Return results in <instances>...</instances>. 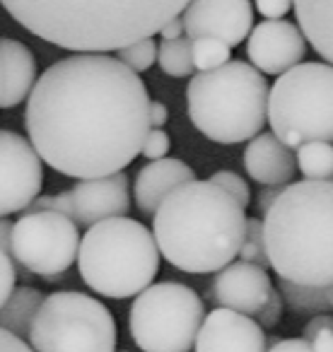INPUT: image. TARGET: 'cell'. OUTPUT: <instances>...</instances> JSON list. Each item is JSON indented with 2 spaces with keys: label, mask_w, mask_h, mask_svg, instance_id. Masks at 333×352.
I'll use <instances>...</instances> for the list:
<instances>
[{
  "label": "cell",
  "mask_w": 333,
  "mask_h": 352,
  "mask_svg": "<svg viewBox=\"0 0 333 352\" xmlns=\"http://www.w3.org/2000/svg\"><path fill=\"white\" fill-rule=\"evenodd\" d=\"M10 234H12L10 220L0 217V251H6V254H10Z\"/></svg>",
  "instance_id": "cell-39"
},
{
  "label": "cell",
  "mask_w": 333,
  "mask_h": 352,
  "mask_svg": "<svg viewBox=\"0 0 333 352\" xmlns=\"http://www.w3.org/2000/svg\"><path fill=\"white\" fill-rule=\"evenodd\" d=\"M206 318L196 289L184 283H155L136 297L128 316L131 338L142 352H189Z\"/></svg>",
  "instance_id": "cell-9"
},
{
  "label": "cell",
  "mask_w": 333,
  "mask_h": 352,
  "mask_svg": "<svg viewBox=\"0 0 333 352\" xmlns=\"http://www.w3.org/2000/svg\"><path fill=\"white\" fill-rule=\"evenodd\" d=\"M268 123L288 150L304 142L333 145V65L302 60L280 75L268 92Z\"/></svg>",
  "instance_id": "cell-7"
},
{
  "label": "cell",
  "mask_w": 333,
  "mask_h": 352,
  "mask_svg": "<svg viewBox=\"0 0 333 352\" xmlns=\"http://www.w3.org/2000/svg\"><path fill=\"white\" fill-rule=\"evenodd\" d=\"M128 70H133L136 75L145 73L147 68H152L157 60V44L152 39H142V41H136L131 44L128 49L118 51L116 56Z\"/></svg>",
  "instance_id": "cell-27"
},
{
  "label": "cell",
  "mask_w": 333,
  "mask_h": 352,
  "mask_svg": "<svg viewBox=\"0 0 333 352\" xmlns=\"http://www.w3.org/2000/svg\"><path fill=\"white\" fill-rule=\"evenodd\" d=\"M191 182H196V171L186 162L164 157V160L150 162L138 171L133 196L145 215H155L157 208L164 203V198H169L177 188Z\"/></svg>",
  "instance_id": "cell-17"
},
{
  "label": "cell",
  "mask_w": 333,
  "mask_h": 352,
  "mask_svg": "<svg viewBox=\"0 0 333 352\" xmlns=\"http://www.w3.org/2000/svg\"><path fill=\"white\" fill-rule=\"evenodd\" d=\"M44 164L27 138L0 128V217L30 210L41 196Z\"/></svg>",
  "instance_id": "cell-12"
},
{
  "label": "cell",
  "mask_w": 333,
  "mask_h": 352,
  "mask_svg": "<svg viewBox=\"0 0 333 352\" xmlns=\"http://www.w3.org/2000/svg\"><path fill=\"white\" fill-rule=\"evenodd\" d=\"M160 36H162V41L182 39V36H184V22H182V17H174L172 22H166V25L160 30Z\"/></svg>",
  "instance_id": "cell-38"
},
{
  "label": "cell",
  "mask_w": 333,
  "mask_h": 352,
  "mask_svg": "<svg viewBox=\"0 0 333 352\" xmlns=\"http://www.w3.org/2000/svg\"><path fill=\"white\" fill-rule=\"evenodd\" d=\"M294 162L304 182L333 184V145L328 142H304L294 150Z\"/></svg>",
  "instance_id": "cell-23"
},
{
  "label": "cell",
  "mask_w": 333,
  "mask_h": 352,
  "mask_svg": "<svg viewBox=\"0 0 333 352\" xmlns=\"http://www.w3.org/2000/svg\"><path fill=\"white\" fill-rule=\"evenodd\" d=\"M0 89H3V80H0Z\"/></svg>",
  "instance_id": "cell-40"
},
{
  "label": "cell",
  "mask_w": 333,
  "mask_h": 352,
  "mask_svg": "<svg viewBox=\"0 0 333 352\" xmlns=\"http://www.w3.org/2000/svg\"><path fill=\"white\" fill-rule=\"evenodd\" d=\"M268 82L251 63L230 60L196 73L186 89L189 118L198 133L220 145L254 140L268 121Z\"/></svg>",
  "instance_id": "cell-5"
},
{
  "label": "cell",
  "mask_w": 333,
  "mask_h": 352,
  "mask_svg": "<svg viewBox=\"0 0 333 352\" xmlns=\"http://www.w3.org/2000/svg\"><path fill=\"white\" fill-rule=\"evenodd\" d=\"M78 270L83 283L102 297H138L160 270V251L145 225L131 217H114L85 232Z\"/></svg>",
  "instance_id": "cell-6"
},
{
  "label": "cell",
  "mask_w": 333,
  "mask_h": 352,
  "mask_svg": "<svg viewBox=\"0 0 333 352\" xmlns=\"http://www.w3.org/2000/svg\"><path fill=\"white\" fill-rule=\"evenodd\" d=\"M264 244L283 283L333 287V184L285 186L264 215Z\"/></svg>",
  "instance_id": "cell-4"
},
{
  "label": "cell",
  "mask_w": 333,
  "mask_h": 352,
  "mask_svg": "<svg viewBox=\"0 0 333 352\" xmlns=\"http://www.w3.org/2000/svg\"><path fill=\"white\" fill-rule=\"evenodd\" d=\"M239 261L241 263H251L259 265V268H266L268 265V258H266V244H264V222L259 217H249L246 220V236L244 244L239 249Z\"/></svg>",
  "instance_id": "cell-26"
},
{
  "label": "cell",
  "mask_w": 333,
  "mask_h": 352,
  "mask_svg": "<svg viewBox=\"0 0 333 352\" xmlns=\"http://www.w3.org/2000/svg\"><path fill=\"white\" fill-rule=\"evenodd\" d=\"M211 184H215L217 188H222V191L227 193V196L232 198V201H237L241 208L246 210V206L251 203V188L249 184L241 179L239 174H235V171L230 169H220L215 171V174H211V179H208Z\"/></svg>",
  "instance_id": "cell-29"
},
{
  "label": "cell",
  "mask_w": 333,
  "mask_h": 352,
  "mask_svg": "<svg viewBox=\"0 0 333 352\" xmlns=\"http://www.w3.org/2000/svg\"><path fill=\"white\" fill-rule=\"evenodd\" d=\"M280 297L294 316H323L333 309V287H302L280 280Z\"/></svg>",
  "instance_id": "cell-22"
},
{
  "label": "cell",
  "mask_w": 333,
  "mask_h": 352,
  "mask_svg": "<svg viewBox=\"0 0 333 352\" xmlns=\"http://www.w3.org/2000/svg\"><path fill=\"white\" fill-rule=\"evenodd\" d=\"M44 299L46 297L36 287H15L12 297L0 309V331L10 333L17 340H27Z\"/></svg>",
  "instance_id": "cell-21"
},
{
  "label": "cell",
  "mask_w": 333,
  "mask_h": 352,
  "mask_svg": "<svg viewBox=\"0 0 333 352\" xmlns=\"http://www.w3.org/2000/svg\"><path fill=\"white\" fill-rule=\"evenodd\" d=\"M186 39H215L235 49L254 30V6L249 0H196L182 15Z\"/></svg>",
  "instance_id": "cell-13"
},
{
  "label": "cell",
  "mask_w": 333,
  "mask_h": 352,
  "mask_svg": "<svg viewBox=\"0 0 333 352\" xmlns=\"http://www.w3.org/2000/svg\"><path fill=\"white\" fill-rule=\"evenodd\" d=\"M246 174L261 186H290L297 174L294 152L288 150L273 133H261L244 150Z\"/></svg>",
  "instance_id": "cell-18"
},
{
  "label": "cell",
  "mask_w": 333,
  "mask_h": 352,
  "mask_svg": "<svg viewBox=\"0 0 333 352\" xmlns=\"http://www.w3.org/2000/svg\"><path fill=\"white\" fill-rule=\"evenodd\" d=\"M80 232L58 212H25L12 225L10 256L39 278H61L78 261Z\"/></svg>",
  "instance_id": "cell-10"
},
{
  "label": "cell",
  "mask_w": 333,
  "mask_h": 352,
  "mask_svg": "<svg viewBox=\"0 0 333 352\" xmlns=\"http://www.w3.org/2000/svg\"><path fill=\"white\" fill-rule=\"evenodd\" d=\"M169 147H172L169 133H166V131H155V128H150V133H147L145 142H142L140 155L147 157L150 162H157V160H164V157L169 155Z\"/></svg>",
  "instance_id": "cell-30"
},
{
  "label": "cell",
  "mask_w": 333,
  "mask_h": 352,
  "mask_svg": "<svg viewBox=\"0 0 333 352\" xmlns=\"http://www.w3.org/2000/svg\"><path fill=\"white\" fill-rule=\"evenodd\" d=\"M131 208L128 176L111 174L102 179L78 182L70 191H61L56 196H39L27 212H58L75 222V227H94L99 222L126 217Z\"/></svg>",
  "instance_id": "cell-11"
},
{
  "label": "cell",
  "mask_w": 333,
  "mask_h": 352,
  "mask_svg": "<svg viewBox=\"0 0 333 352\" xmlns=\"http://www.w3.org/2000/svg\"><path fill=\"white\" fill-rule=\"evenodd\" d=\"M32 352H114L116 321L85 292H54L44 299L30 331Z\"/></svg>",
  "instance_id": "cell-8"
},
{
  "label": "cell",
  "mask_w": 333,
  "mask_h": 352,
  "mask_svg": "<svg viewBox=\"0 0 333 352\" xmlns=\"http://www.w3.org/2000/svg\"><path fill=\"white\" fill-rule=\"evenodd\" d=\"M283 193V186H264L259 193V198H256V210L261 212V215H266L268 212V208L275 203V198Z\"/></svg>",
  "instance_id": "cell-35"
},
{
  "label": "cell",
  "mask_w": 333,
  "mask_h": 352,
  "mask_svg": "<svg viewBox=\"0 0 333 352\" xmlns=\"http://www.w3.org/2000/svg\"><path fill=\"white\" fill-rule=\"evenodd\" d=\"M246 56L251 68L261 75H285L307 56V41L294 22L264 20L251 30L246 39Z\"/></svg>",
  "instance_id": "cell-14"
},
{
  "label": "cell",
  "mask_w": 333,
  "mask_h": 352,
  "mask_svg": "<svg viewBox=\"0 0 333 352\" xmlns=\"http://www.w3.org/2000/svg\"><path fill=\"white\" fill-rule=\"evenodd\" d=\"M25 128L41 162L80 182L121 174L150 133L140 75L109 56H70L36 78Z\"/></svg>",
  "instance_id": "cell-1"
},
{
  "label": "cell",
  "mask_w": 333,
  "mask_h": 352,
  "mask_svg": "<svg viewBox=\"0 0 333 352\" xmlns=\"http://www.w3.org/2000/svg\"><path fill=\"white\" fill-rule=\"evenodd\" d=\"M266 352H314V347L302 338H285V340L273 342Z\"/></svg>",
  "instance_id": "cell-34"
},
{
  "label": "cell",
  "mask_w": 333,
  "mask_h": 352,
  "mask_svg": "<svg viewBox=\"0 0 333 352\" xmlns=\"http://www.w3.org/2000/svg\"><path fill=\"white\" fill-rule=\"evenodd\" d=\"M191 58L193 68L198 73H211V70H217L225 63H230L232 49H227L225 44H220L215 39H198L191 41Z\"/></svg>",
  "instance_id": "cell-25"
},
{
  "label": "cell",
  "mask_w": 333,
  "mask_h": 352,
  "mask_svg": "<svg viewBox=\"0 0 333 352\" xmlns=\"http://www.w3.org/2000/svg\"><path fill=\"white\" fill-rule=\"evenodd\" d=\"M292 10L297 15V27L304 41H309L312 49L328 65H333V3L297 0L292 3Z\"/></svg>",
  "instance_id": "cell-20"
},
{
  "label": "cell",
  "mask_w": 333,
  "mask_h": 352,
  "mask_svg": "<svg viewBox=\"0 0 333 352\" xmlns=\"http://www.w3.org/2000/svg\"><path fill=\"white\" fill-rule=\"evenodd\" d=\"M157 63L169 78H193L196 68L191 58V39L182 36L174 41H162L157 49Z\"/></svg>",
  "instance_id": "cell-24"
},
{
  "label": "cell",
  "mask_w": 333,
  "mask_h": 352,
  "mask_svg": "<svg viewBox=\"0 0 333 352\" xmlns=\"http://www.w3.org/2000/svg\"><path fill=\"white\" fill-rule=\"evenodd\" d=\"M302 340L314 347V352H333V316H314L302 328Z\"/></svg>",
  "instance_id": "cell-28"
},
{
  "label": "cell",
  "mask_w": 333,
  "mask_h": 352,
  "mask_svg": "<svg viewBox=\"0 0 333 352\" xmlns=\"http://www.w3.org/2000/svg\"><path fill=\"white\" fill-rule=\"evenodd\" d=\"M17 283V265L10 258V254L0 251V309L6 307V302L12 297Z\"/></svg>",
  "instance_id": "cell-31"
},
{
  "label": "cell",
  "mask_w": 333,
  "mask_h": 352,
  "mask_svg": "<svg viewBox=\"0 0 333 352\" xmlns=\"http://www.w3.org/2000/svg\"><path fill=\"white\" fill-rule=\"evenodd\" d=\"M25 30L85 56L123 51L182 17V0H3Z\"/></svg>",
  "instance_id": "cell-2"
},
{
  "label": "cell",
  "mask_w": 333,
  "mask_h": 352,
  "mask_svg": "<svg viewBox=\"0 0 333 352\" xmlns=\"http://www.w3.org/2000/svg\"><path fill=\"white\" fill-rule=\"evenodd\" d=\"M166 121H169V109L162 102H150V128L164 131Z\"/></svg>",
  "instance_id": "cell-36"
},
{
  "label": "cell",
  "mask_w": 333,
  "mask_h": 352,
  "mask_svg": "<svg viewBox=\"0 0 333 352\" xmlns=\"http://www.w3.org/2000/svg\"><path fill=\"white\" fill-rule=\"evenodd\" d=\"M246 212L211 182H191L164 198L152 215L160 256L184 273H220L239 254Z\"/></svg>",
  "instance_id": "cell-3"
},
{
  "label": "cell",
  "mask_w": 333,
  "mask_h": 352,
  "mask_svg": "<svg viewBox=\"0 0 333 352\" xmlns=\"http://www.w3.org/2000/svg\"><path fill=\"white\" fill-rule=\"evenodd\" d=\"M273 292L275 285L270 283V275L266 273V268L232 261L211 283L208 299L217 304V309H230L241 316L256 318L266 309Z\"/></svg>",
  "instance_id": "cell-15"
},
{
  "label": "cell",
  "mask_w": 333,
  "mask_h": 352,
  "mask_svg": "<svg viewBox=\"0 0 333 352\" xmlns=\"http://www.w3.org/2000/svg\"><path fill=\"white\" fill-rule=\"evenodd\" d=\"M256 10L264 20L273 22V20H283L290 10H292V3L290 0H259L256 3Z\"/></svg>",
  "instance_id": "cell-33"
},
{
  "label": "cell",
  "mask_w": 333,
  "mask_h": 352,
  "mask_svg": "<svg viewBox=\"0 0 333 352\" xmlns=\"http://www.w3.org/2000/svg\"><path fill=\"white\" fill-rule=\"evenodd\" d=\"M0 109H12L30 99L36 85V58L30 46L0 36Z\"/></svg>",
  "instance_id": "cell-19"
},
{
  "label": "cell",
  "mask_w": 333,
  "mask_h": 352,
  "mask_svg": "<svg viewBox=\"0 0 333 352\" xmlns=\"http://www.w3.org/2000/svg\"><path fill=\"white\" fill-rule=\"evenodd\" d=\"M0 352H32V347L25 340H17L10 333L0 331Z\"/></svg>",
  "instance_id": "cell-37"
},
{
  "label": "cell",
  "mask_w": 333,
  "mask_h": 352,
  "mask_svg": "<svg viewBox=\"0 0 333 352\" xmlns=\"http://www.w3.org/2000/svg\"><path fill=\"white\" fill-rule=\"evenodd\" d=\"M196 352H266L268 340L254 318L230 309H213L193 342Z\"/></svg>",
  "instance_id": "cell-16"
},
{
  "label": "cell",
  "mask_w": 333,
  "mask_h": 352,
  "mask_svg": "<svg viewBox=\"0 0 333 352\" xmlns=\"http://www.w3.org/2000/svg\"><path fill=\"white\" fill-rule=\"evenodd\" d=\"M283 311H285V304H283V297H280V292L275 289L273 294H270L268 304H266V309L259 314V316L254 318L256 323H259L261 328H273L280 323V318H283Z\"/></svg>",
  "instance_id": "cell-32"
}]
</instances>
